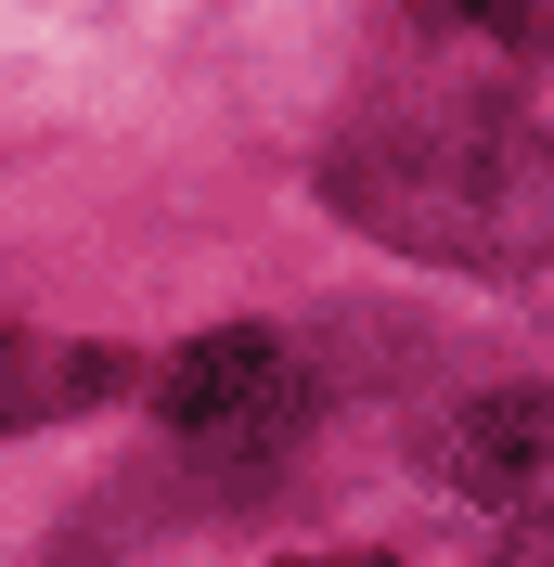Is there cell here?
Wrapping results in <instances>:
<instances>
[{
	"instance_id": "3957f363",
	"label": "cell",
	"mask_w": 554,
	"mask_h": 567,
	"mask_svg": "<svg viewBox=\"0 0 554 567\" xmlns=\"http://www.w3.org/2000/svg\"><path fill=\"white\" fill-rule=\"evenodd\" d=\"M425 477H439V491H478V503L542 491V477H554V374L478 400V413H451L439 439H425Z\"/></svg>"
},
{
	"instance_id": "7a4b0ae2",
	"label": "cell",
	"mask_w": 554,
	"mask_h": 567,
	"mask_svg": "<svg viewBox=\"0 0 554 567\" xmlns=\"http://www.w3.org/2000/svg\"><path fill=\"white\" fill-rule=\"evenodd\" d=\"M297 400H310V374H297V349H284L271 322H219V336H194L181 361H155V413H168L181 439H207V452L284 439Z\"/></svg>"
},
{
	"instance_id": "5b68a950",
	"label": "cell",
	"mask_w": 554,
	"mask_h": 567,
	"mask_svg": "<svg viewBox=\"0 0 554 567\" xmlns=\"http://www.w3.org/2000/svg\"><path fill=\"white\" fill-rule=\"evenodd\" d=\"M451 39H478L503 65H554V0H425Z\"/></svg>"
},
{
	"instance_id": "8992f818",
	"label": "cell",
	"mask_w": 554,
	"mask_h": 567,
	"mask_svg": "<svg viewBox=\"0 0 554 567\" xmlns=\"http://www.w3.org/2000/svg\"><path fill=\"white\" fill-rule=\"evenodd\" d=\"M490 567H554V516H542V529H516V542H503Z\"/></svg>"
},
{
	"instance_id": "277c9868",
	"label": "cell",
	"mask_w": 554,
	"mask_h": 567,
	"mask_svg": "<svg viewBox=\"0 0 554 567\" xmlns=\"http://www.w3.org/2000/svg\"><path fill=\"white\" fill-rule=\"evenodd\" d=\"M130 388L104 349H65V336H39V322H0V439H27V425L78 413V400Z\"/></svg>"
},
{
	"instance_id": "6da1fadb",
	"label": "cell",
	"mask_w": 554,
	"mask_h": 567,
	"mask_svg": "<svg viewBox=\"0 0 554 567\" xmlns=\"http://www.w3.org/2000/svg\"><path fill=\"white\" fill-rule=\"evenodd\" d=\"M322 194L400 258H451V271H542L554 258V130H529L516 104L425 91V104L348 116L322 155Z\"/></svg>"
}]
</instances>
